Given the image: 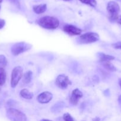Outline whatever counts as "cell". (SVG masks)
<instances>
[{"label": "cell", "instance_id": "25", "mask_svg": "<svg viewBox=\"0 0 121 121\" xmlns=\"http://www.w3.org/2000/svg\"><path fill=\"white\" fill-rule=\"evenodd\" d=\"M51 121V120H49V119H42L41 121Z\"/></svg>", "mask_w": 121, "mask_h": 121}, {"label": "cell", "instance_id": "9", "mask_svg": "<svg viewBox=\"0 0 121 121\" xmlns=\"http://www.w3.org/2000/svg\"><path fill=\"white\" fill-rule=\"evenodd\" d=\"M83 94L81 91H79L78 89H75L71 93V96L70 97V102L72 105H77L78 104L80 98L83 97Z\"/></svg>", "mask_w": 121, "mask_h": 121}, {"label": "cell", "instance_id": "26", "mask_svg": "<svg viewBox=\"0 0 121 121\" xmlns=\"http://www.w3.org/2000/svg\"><path fill=\"white\" fill-rule=\"evenodd\" d=\"M93 121H99V118H96L95 119H93Z\"/></svg>", "mask_w": 121, "mask_h": 121}, {"label": "cell", "instance_id": "22", "mask_svg": "<svg viewBox=\"0 0 121 121\" xmlns=\"http://www.w3.org/2000/svg\"><path fill=\"white\" fill-rule=\"evenodd\" d=\"M116 21H117V23L121 25V15H119V16H118L117 20H116Z\"/></svg>", "mask_w": 121, "mask_h": 121}, {"label": "cell", "instance_id": "19", "mask_svg": "<svg viewBox=\"0 0 121 121\" xmlns=\"http://www.w3.org/2000/svg\"><path fill=\"white\" fill-rule=\"evenodd\" d=\"M63 119H64V121H75L72 116L68 113H65L63 115Z\"/></svg>", "mask_w": 121, "mask_h": 121}, {"label": "cell", "instance_id": "16", "mask_svg": "<svg viewBox=\"0 0 121 121\" xmlns=\"http://www.w3.org/2000/svg\"><path fill=\"white\" fill-rule=\"evenodd\" d=\"M103 66L106 69L111 72H115L116 70V69L113 64H112L110 61H105L103 62Z\"/></svg>", "mask_w": 121, "mask_h": 121}, {"label": "cell", "instance_id": "21", "mask_svg": "<svg viewBox=\"0 0 121 121\" xmlns=\"http://www.w3.org/2000/svg\"><path fill=\"white\" fill-rule=\"evenodd\" d=\"M5 24V21L3 19H0V30L2 29Z\"/></svg>", "mask_w": 121, "mask_h": 121}, {"label": "cell", "instance_id": "11", "mask_svg": "<svg viewBox=\"0 0 121 121\" xmlns=\"http://www.w3.org/2000/svg\"><path fill=\"white\" fill-rule=\"evenodd\" d=\"M97 55L100 61H102V63L105 62V61H110L115 59V57L108 55V54H106L103 53H97Z\"/></svg>", "mask_w": 121, "mask_h": 121}, {"label": "cell", "instance_id": "12", "mask_svg": "<svg viewBox=\"0 0 121 121\" xmlns=\"http://www.w3.org/2000/svg\"><path fill=\"white\" fill-rule=\"evenodd\" d=\"M46 9H47V5L45 4L38 5H34L33 7V9L34 12L37 14H40L45 13L46 11Z\"/></svg>", "mask_w": 121, "mask_h": 121}, {"label": "cell", "instance_id": "3", "mask_svg": "<svg viewBox=\"0 0 121 121\" xmlns=\"http://www.w3.org/2000/svg\"><path fill=\"white\" fill-rule=\"evenodd\" d=\"M99 40V35L96 33L89 32L84 33L79 36L78 41L80 44H91Z\"/></svg>", "mask_w": 121, "mask_h": 121}, {"label": "cell", "instance_id": "2", "mask_svg": "<svg viewBox=\"0 0 121 121\" xmlns=\"http://www.w3.org/2000/svg\"><path fill=\"white\" fill-rule=\"evenodd\" d=\"M7 117L11 121H27L26 115L16 109H8L7 111Z\"/></svg>", "mask_w": 121, "mask_h": 121}, {"label": "cell", "instance_id": "29", "mask_svg": "<svg viewBox=\"0 0 121 121\" xmlns=\"http://www.w3.org/2000/svg\"><path fill=\"white\" fill-rule=\"evenodd\" d=\"M0 9H1V6H0Z\"/></svg>", "mask_w": 121, "mask_h": 121}, {"label": "cell", "instance_id": "14", "mask_svg": "<svg viewBox=\"0 0 121 121\" xmlns=\"http://www.w3.org/2000/svg\"><path fill=\"white\" fill-rule=\"evenodd\" d=\"M20 95L22 98H24L26 99H28V100L32 99L33 97V93L30 92L27 89H23L21 90L20 91Z\"/></svg>", "mask_w": 121, "mask_h": 121}, {"label": "cell", "instance_id": "4", "mask_svg": "<svg viewBox=\"0 0 121 121\" xmlns=\"http://www.w3.org/2000/svg\"><path fill=\"white\" fill-rule=\"evenodd\" d=\"M107 10L109 13V20L111 21H116L120 11V7L118 4L115 1H110L107 5Z\"/></svg>", "mask_w": 121, "mask_h": 121}, {"label": "cell", "instance_id": "13", "mask_svg": "<svg viewBox=\"0 0 121 121\" xmlns=\"http://www.w3.org/2000/svg\"><path fill=\"white\" fill-rule=\"evenodd\" d=\"M32 74H33V73L31 71H28V72H26L24 74H23L22 78V83L23 84V85H26L30 82L31 80H32Z\"/></svg>", "mask_w": 121, "mask_h": 121}, {"label": "cell", "instance_id": "8", "mask_svg": "<svg viewBox=\"0 0 121 121\" xmlns=\"http://www.w3.org/2000/svg\"><path fill=\"white\" fill-rule=\"evenodd\" d=\"M64 32L70 35H78L82 33V30L73 25H65L63 28Z\"/></svg>", "mask_w": 121, "mask_h": 121}, {"label": "cell", "instance_id": "17", "mask_svg": "<svg viewBox=\"0 0 121 121\" xmlns=\"http://www.w3.org/2000/svg\"><path fill=\"white\" fill-rule=\"evenodd\" d=\"M79 1H81L82 3L88 5L93 7H95L97 5V2L96 0H79Z\"/></svg>", "mask_w": 121, "mask_h": 121}, {"label": "cell", "instance_id": "5", "mask_svg": "<svg viewBox=\"0 0 121 121\" xmlns=\"http://www.w3.org/2000/svg\"><path fill=\"white\" fill-rule=\"evenodd\" d=\"M32 47V46L26 42H19L14 44L11 47V53L14 56L19 55L21 53L28 51Z\"/></svg>", "mask_w": 121, "mask_h": 121}, {"label": "cell", "instance_id": "15", "mask_svg": "<svg viewBox=\"0 0 121 121\" xmlns=\"http://www.w3.org/2000/svg\"><path fill=\"white\" fill-rule=\"evenodd\" d=\"M6 72L4 68H0V86H2L5 84L6 81Z\"/></svg>", "mask_w": 121, "mask_h": 121}, {"label": "cell", "instance_id": "24", "mask_svg": "<svg viewBox=\"0 0 121 121\" xmlns=\"http://www.w3.org/2000/svg\"><path fill=\"white\" fill-rule=\"evenodd\" d=\"M118 101L120 104H121V95H120L118 98Z\"/></svg>", "mask_w": 121, "mask_h": 121}, {"label": "cell", "instance_id": "6", "mask_svg": "<svg viewBox=\"0 0 121 121\" xmlns=\"http://www.w3.org/2000/svg\"><path fill=\"white\" fill-rule=\"evenodd\" d=\"M23 76V69L21 66H16L13 69L11 73V86L13 88L16 87Z\"/></svg>", "mask_w": 121, "mask_h": 121}, {"label": "cell", "instance_id": "20", "mask_svg": "<svg viewBox=\"0 0 121 121\" xmlns=\"http://www.w3.org/2000/svg\"><path fill=\"white\" fill-rule=\"evenodd\" d=\"M112 46L116 49L121 50V41H118L112 44Z\"/></svg>", "mask_w": 121, "mask_h": 121}, {"label": "cell", "instance_id": "23", "mask_svg": "<svg viewBox=\"0 0 121 121\" xmlns=\"http://www.w3.org/2000/svg\"><path fill=\"white\" fill-rule=\"evenodd\" d=\"M118 82H119V85L120 87H121V78H120V79H119Z\"/></svg>", "mask_w": 121, "mask_h": 121}, {"label": "cell", "instance_id": "1", "mask_svg": "<svg viewBox=\"0 0 121 121\" xmlns=\"http://www.w3.org/2000/svg\"><path fill=\"white\" fill-rule=\"evenodd\" d=\"M39 26L45 29L52 30L58 28L59 21L57 18L51 16H45L40 18L37 21Z\"/></svg>", "mask_w": 121, "mask_h": 121}, {"label": "cell", "instance_id": "10", "mask_svg": "<svg viewBox=\"0 0 121 121\" xmlns=\"http://www.w3.org/2000/svg\"><path fill=\"white\" fill-rule=\"evenodd\" d=\"M53 98V95L49 92H43L39 94L37 98V100L40 104H47Z\"/></svg>", "mask_w": 121, "mask_h": 121}, {"label": "cell", "instance_id": "27", "mask_svg": "<svg viewBox=\"0 0 121 121\" xmlns=\"http://www.w3.org/2000/svg\"><path fill=\"white\" fill-rule=\"evenodd\" d=\"M63 1H70L71 0H63Z\"/></svg>", "mask_w": 121, "mask_h": 121}, {"label": "cell", "instance_id": "7", "mask_svg": "<svg viewBox=\"0 0 121 121\" xmlns=\"http://www.w3.org/2000/svg\"><path fill=\"white\" fill-rule=\"evenodd\" d=\"M55 83L58 87L64 89L70 85H71V82L67 76L65 74H59L56 79Z\"/></svg>", "mask_w": 121, "mask_h": 121}, {"label": "cell", "instance_id": "28", "mask_svg": "<svg viewBox=\"0 0 121 121\" xmlns=\"http://www.w3.org/2000/svg\"><path fill=\"white\" fill-rule=\"evenodd\" d=\"M2 0H0V3H1V2H2Z\"/></svg>", "mask_w": 121, "mask_h": 121}, {"label": "cell", "instance_id": "18", "mask_svg": "<svg viewBox=\"0 0 121 121\" xmlns=\"http://www.w3.org/2000/svg\"><path fill=\"white\" fill-rule=\"evenodd\" d=\"M7 65V59L4 55H0V68H4Z\"/></svg>", "mask_w": 121, "mask_h": 121}]
</instances>
